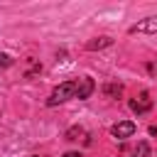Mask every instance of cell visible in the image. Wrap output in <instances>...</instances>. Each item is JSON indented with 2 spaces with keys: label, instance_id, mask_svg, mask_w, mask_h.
<instances>
[{
  "label": "cell",
  "instance_id": "1",
  "mask_svg": "<svg viewBox=\"0 0 157 157\" xmlns=\"http://www.w3.org/2000/svg\"><path fill=\"white\" fill-rule=\"evenodd\" d=\"M74 96H76V81H64V83H59V86L49 93L47 105H59V103H64V101H69V98H74Z\"/></svg>",
  "mask_w": 157,
  "mask_h": 157
},
{
  "label": "cell",
  "instance_id": "2",
  "mask_svg": "<svg viewBox=\"0 0 157 157\" xmlns=\"http://www.w3.org/2000/svg\"><path fill=\"white\" fill-rule=\"evenodd\" d=\"M93 88H96L93 78H91V76H81V78H76V96H74V98L86 101V98L93 93Z\"/></svg>",
  "mask_w": 157,
  "mask_h": 157
},
{
  "label": "cell",
  "instance_id": "3",
  "mask_svg": "<svg viewBox=\"0 0 157 157\" xmlns=\"http://www.w3.org/2000/svg\"><path fill=\"white\" fill-rule=\"evenodd\" d=\"M157 34V15L155 17H145L142 22H137V25H132L130 27V34Z\"/></svg>",
  "mask_w": 157,
  "mask_h": 157
},
{
  "label": "cell",
  "instance_id": "4",
  "mask_svg": "<svg viewBox=\"0 0 157 157\" xmlns=\"http://www.w3.org/2000/svg\"><path fill=\"white\" fill-rule=\"evenodd\" d=\"M150 108H152V98H150V93H140L137 98H132V101H130V110H132V113H137V115L147 113Z\"/></svg>",
  "mask_w": 157,
  "mask_h": 157
},
{
  "label": "cell",
  "instance_id": "5",
  "mask_svg": "<svg viewBox=\"0 0 157 157\" xmlns=\"http://www.w3.org/2000/svg\"><path fill=\"white\" fill-rule=\"evenodd\" d=\"M110 132H113V137L125 140V137H130V135L135 132V123H132V120H120V123H115V125L110 128Z\"/></svg>",
  "mask_w": 157,
  "mask_h": 157
},
{
  "label": "cell",
  "instance_id": "6",
  "mask_svg": "<svg viewBox=\"0 0 157 157\" xmlns=\"http://www.w3.org/2000/svg\"><path fill=\"white\" fill-rule=\"evenodd\" d=\"M110 44H113L110 37H96V39L86 42V49H88V52H96V49H105V47H110Z\"/></svg>",
  "mask_w": 157,
  "mask_h": 157
},
{
  "label": "cell",
  "instance_id": "7",
  "mask_svg": "<svg viewBox=\"0 0 157 157\" xmlns=\"http://www.w3.org/2000/svg\"><path fill=\"white\" fill-rule=\"evenodd\" d=\"M103 93H105L108 98H118V96L123 93V83H115V81H113V83H105V86H103Z\"/></svg>",
  "mask_w": 157,
  "mask_h": 157
},
{
  "label": "cell",
  "instance_id": "8",
  "mask_svg": "<svg viewBox=\"0 0 157 157\" xmlns=\"http://www.w3.org/2000/svg\"><path fill=\"white\" fill-rule=\"evenodd\" d=\"M147 155H150V145L142 140V142H137V147L132 150V155H130V157H147Z\"/></svg>",
  "mask_w": 157,
  "mask_h": 157
},
{
  "label": "cell",
  "instance_id": "9",
  "mask_svg": "<svg viewBox=\"0 0 157 157\" xmlns=\"http://www.w3.org/2000/svg\"><path fill=\"white\" fill-rule=\"evenodd\" d=\"M78 135H83V128H71V130H66V140H78Z\"/></svg>",
  "mask_w": 157,
  "mask_h": 157
},
{
  "label": "cell",
  "instance_id": "10",
  "mask_svg": "<svg viewBox=\"0 0 157 157\" xmlns=\"http://www.w3.org/2000/svg\"><path fill=\"white\" fill-rule=\"evenodd\" d=\"M7 66H12V56L10 54H0V69H7Z\"/></svg>",
  "mask_w": 157,
  "mask_h": 157
},
{
  "label": "cell",
  "instance_id": "11",
  "mask_svg": "<svg viewBox=\"0 0 157 157\" xmlns=\"http://www.w3.org/2000/svg\"><path fill=\"white\" fill-rule=\"evenodd\" d=\"M147 74L157 78V61H150V64H147Z\"/></svg>",
  "mask_w": 157,
  "mask_h": 157
},
{
  "label": "cell",
  "instance_id": "12",
  "mask_svg": "<svg viewBox=\"0 0 157 157\" xmlns=\"http://www.w3.org/2000/svg\"><path fill=\"white\" fill-rule=\"evenodd\" d=\"M64 157H81V155H78V152H66Z\"/></svg>",
  "mask_w": 157,
  "mask_h": 157
},
{
  "label": "cell",
  "instance_id": "13",
  "mask_svg": "<svg viewBox=\"0 0 157 157\" xmlns=\"http://www.w3.org/2000/svg\"><path fill=\"white\" fill-rule=\"evenodd\" d=\"M32 157H37V155H32Z\"/></svg>",
  "mask_w": 157,
  "mask_h": 157
}]
</instances>
